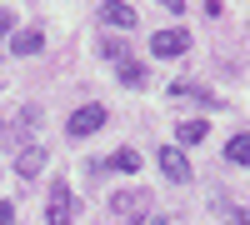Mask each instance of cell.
Returning <instances> with one entry per match:
<instances>
[{
    "label": "cell",
    "mask_w": 250,
    "mask_h": 225,
    "mask_svg": "<svg viewBox=\"0 0 250 225\" xmlns=\"http://www.w3.org/2000/svg\"><path fill=\"white\" fill-rule=\"evenodd\" d=\"M110 205H115V215H140V205H145V195H115Z\"/></svg>",
    "instance_id": "7c38bea8"
},
{
    "label": "cell",
    "mask_w": 250,
    "mask_h": 225,
    "mask_svg": "<svg viewBox=\"0 0 250 225\" xmlns=\"http://www.w3.org/2000/svg\"><path fill=\"white\" fill-rule=\"evenodd\" d=\"M115 70H120V80H125V85H145V70H140V60L120 55V60H115Z\"/></svg>",
    "instance_id": "9c48e42d"
},
{
    "label": "cell",
    "mask_w": 250,
    "mask_h": 225,
    "mask_svg": "<svg viewBox=\"0 0 250 225\" xmlns=\"http://www.w3.org/2000/svg\"><path fill=\"white\" fill-rule=\"evenodd\" d=\"M5 30H10V15H0V40H5Z\"/></svg>",
    "instance_id": "9a60e30c"
},
{
    "label": "cell",
    "mask_w": 250,
    "mask_h": 225,
    "mask_svg": "<svg viewBox=\"0 0 250 225\" xmlns=\"http://www.w3.org/2000/svg\"><path fill=\"white\" fill-rule=\"evenodd\" d=\"M100 125H105V105H80V110L70 115V125H65V130H70L75 140H85V135H95Z\"/></svg>",
    "instance_id": "3957f363"
},
{
    "label": "cell",
    "mask_w": 250,
    "mask_h": 225,
    "mask_svg": "<svg viewBox=\"0 0 250 225\" xmlns=\"http://www.w3.org/2000/svg\"><path fill=\"white\" fill-rule=\"evenodd\" d=\"M75 220V200L65 190V180H55L50 185V210H45V225H70Z\"/></svg>",
    "instance_id": "7a4b0ae2"
},
{
    "label": "cell",
    "mask_w": 250,
    "mask_h": 225,
    "mask_svg": "<svg viewBox=\"0 0 250 225\" xmlns=\"http://www.w3.org/2000/svg\"><path fill=\"white\" fill-rule=\"evenodd\" d=\"M160 170L170 175V180H190V160H185L175 145H160Z\"/></svg>",
    "instance_id": "5b68a950"
},
{
    "label": "cell",
    "mask_w": 250,
    "mask_h": 225,
    "mask_svg": "<svg viewBox=\"0 0 250 225\" xmlns=\"http://www.w3.org/2000/svg\"><path fill=\"white\" fill-rule=\"evenodd\" d=\"M185 50H190V35H185V30H160L150 40V55L155 60H180Z\"/></svg>",
    "instance_id": "6da1fadb"
},
{
    "label": "cell",
    "mask_w": 250,
    "mask_h": 225,
    "mask_svg": "<svg viewBox=\"0 0 250 225\" xmlns=\"http://www.w3.org/2000/svg\"><path fill=\"white\" fill-rule=\"evenodd\" d=\"M105 165H110V170H120V175H135V170H140V155H135L130 145H120V150L105 160Z\"/></svg>",
    "instance_id": "8992f818"
},
{
    "label": "cell",
    "mask_w": 250,
    "mask_h": 225,
    "mask_svg": "<svg viewBox=\"0 0 250 225\" xmlns=\"http://www.w3.org/2000/svg\"><path fill=\"white\" fill-rule=\"evenodd\" d=\"M160 10H170V15H180V10H185V0H160Z\"/></svg>",
    "instance_id": "4fadbf2b"
},
{
    "label": "cell",
    "mask_w": 250,
    "mask_h": 225,
    "mask_svg": "<svg viewBox=\"0 0 250 225\" xmlns=\"http://www.w3.org/2000/svg\"><path fill=\"white\" fill-rule=\"evenodd\" d=\"M100 20L115 25V30H135V10L125 5V0H105V5H100Z\"/></svg>",
    "instance_id": "277c9868"
},
{
    "label": "cell",
    "mask_w": 250,
    "mask_h": 225,
    "mask_svg": "<svg viewBox=\"0 0 250 225\" xmlns=\"http://www.w3.org/2000/svg\"><path fill=\"white\" fill-rule=\"evenodd\" d=\"M225 160H230V165H250V135H235L230 145H225Z\"/></svg>",
    "instance_id": "8fae6325"
},
{
    "label": "cell",
    "mask_w": 250,
    "mask_h": 225,
    "mask_svg": "<svg viewBox=\"0 0 250 225\" xmlns=\"http://www.w3.org/2000/svg\"><path fill=\"white\" fill-rule=\"evenodd\" d=\"M40 45H45V35H40V30H20V35L10 40V50H15V55H35Z\"/></svg>",
    "instance_id": "52a82bcc"
},
{
    "label": "cell",
    "mask_w": 250,
    "mask_h": 225,
    "mask_svg": "<svg viewBox=\"0 0 250 225\" xmlns=\"http://www.w3.org/2000/svg\"><path fill=\"white\" fill-rule=\"evenodd\" d=\"M40 165H45V150H35V145H30V150H20V160H15V170L25 175V180L40 175Z\"/></svg>",
    "instance_id": "ba28073f"
},
{
    "label": "cell",
    "mask_w": 250,
    "mask_h": 225,
    "mask_svg": "<svg viewBox=\"0 0 250 225\" xmlns=\"http://www.w3.org/2000/svg\"><path fill=\"white\" fill-rule=\"evenodd\" d=\"M10 220H15V210H10V205H0V225H10Z\"/></svg>",
    "instance_id": "5bb4252c"
},
{
    "label": "cell",
    "mask_w": 250,
    "mask_h": 225,
    "mask_svg": "<svg viewBox=\"0 0 250 225\" xmlns=\"http://www.w3.org/2000/svg\"><path fill=\"white\" fill-rule=\"evenodd\" d=\"M205 130H210V125H205V120H180V145H200V140H205Z\"/></svg>",
    "instance_id": "30bf717a"
}]
</instances>
